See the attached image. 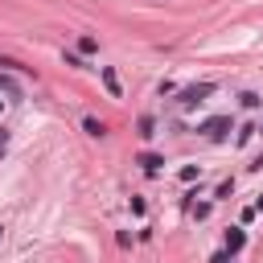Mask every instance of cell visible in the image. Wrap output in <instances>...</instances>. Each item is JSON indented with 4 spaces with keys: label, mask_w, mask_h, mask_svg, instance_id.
Masks as SVG:
<instances>
[{
    "label": "cell",
    "mask_w": 263,
    "mask_h": 263,
    "mask_svg": "<svg viewBox=\"0 0 263 263\" xmlns=\"http://www.w3.org/2000/svg\"><path fill=\"white\" fill-rule=\"evenodd\" d=\"M210 95H214V82H193V86L177 90V111H193V107L205 103Z\"/></svg>",
    "instance_id": "obj_1"
},
{
    "label": "cell",
    "mask_w": 263,
    "mask_h": 263,
    "mask_svg": "<svg viewBox=\"0 0 263 263\" xmlns=\"http://www.w3.org/2000/svg\"><path fill=\"white\" fill-rule=\"evenodd\" d=\"M197 132H201L205 140H226V132H230V115H214V119H205Z\"/></svg>",
    "instance_id": "obj_2"
},
{
    "label": "cell",
    "mask_w": 263,
    "mask_h": 263,
    "mask_svg": "<svg viewBox=\"0 0 263 263\" xmlns=\"http://www.w3.org/2000/svg\"><path fill=\"white\" fill-rule=\"evenodd\" d=\"M99 78H103V86H107V95H111V99H119V95H123V86H119V78H115V70H111V66H99Z\"/></svg>",
    "instance_id": "obj_3"
},
{
    "label": "cell",
    "mask_w": 263,
    "mask_h": 263,
    "mask_svg": "<svg viewBox=\"0 0 263 263\" xmlns=\"http://www.w3.org/2000/svg\"><path fill=\"white\" fill-rule=\"evenodd\" d=\"M136 164H140L144 173H160V164H164V156H156V152H140V156H136Z\"/></svg>",
    "instance_id": "obj_4"
},
{
    "label": "cell",
    "mask_w": 263,
    "mask_h": 263,
    "mask_svg": "<svg viewBox=\"0 0 263 263\" xmlns=\"http://www.w3.org/2000/svg\"><path fill=\"white\" fill-rule=\"evenodd\" d=\"M242 242H247V234H242L238 226H230V230H226V255H238Z\"/></svg>",
    "instance_id": "obj_5"
},
{
    "label": "cell",
    "mask_w": 263,
    "mask_h": 263,
    "mask_svg": "<svg viewBox=\"0 0 263 263\" xmlns=\"http://www.w3.org/2000/svg\"><path fill=\"white\" fill-rule=\"evenodd\" d=\"M0 90H4L8 99H21V86H16V78H12L8 70H0Z\"/></svg>",
    "instance_id": "obj_6"
},
{
    "label": "cell",
    "mask_w": 263,
    "mask_h": 263,
    "mask_svg": "<svg viewBox=\"0 0 263 263\" xmlns=\"http://www.w3.org/2000/svg\"><path fill=\"white\" fill-rule=\"evenodd\" d=\"M136 127H140V136H144V140H152V136H156V119H152V115H140V123H136Z\"/></svg>",
    "instance_id": "obj_7"
},
{
    "label": "cell",
    "mask_w": 263,
    "mask_h": 263,
    "mask_svg": "<svg viewBox=\"0 0 263 263\" xmlns=\"http://www.w3.org/2000/svg\"><path fill=\"white\" fill-rule=\"evenodd\" d=\"M82 132H86V136H103L107 127H103V123H99L95 115H86V119H82Z\"/></svg>",
    "instance_id": "obj_8"
},
{
    "label": "cell",
    "mask_w": 263,
    "mask_h": 263,
    "mask_svg": "<svg viewBox=\"0 0 263 263\" xmlns=\"http://www.w3.org/2000/svg\"><path fill=\"white\" fill-rule=\"evenodd\" d=\"M238 103H242V107H259V103H263V99H259V95H255V90H242V95H238Z\"/></svg>",
    "instance_id": "obj_9"
},
{
    "label": "cell",
    "mask_w": 263,
    "mask_h": 263,
    "mask_svg": "<svg viewBox=\"0 0 263 263\" xmlns=\"http://www.w3.org/2000/svg\"><path fill=\"white\" fill-rule=\"evenodd\" d=\"M78 49H82V53H95V49H99V41H95V37H82V41H78Z\"/></svg>",
    "instance_id": "obj_10"
},
{
    "label": "cell",
    "mask_w": 263,
    "mask_h": 263,
    "mask_svg": "<svg viewBox=\"0 0 263 263\" xmlns=\"http://www.w3.org/2000/svg\"><path fill=\"white\" fill-rule=\"evenodd\" d=\"M181 181H185V185H193V181H197V168H193V164H185V168H181Z\"/></svg>",
    "instance_id": "obj_11"
},
{
    "label": "cell",
    "mask_w": 263,
    "mask_h": 263,
    "mask_svg": "<svg viewBox=\"0 0 263 263\" xmlns=\"http://www.w3.org/2000/svg\"><path fill=\"white\" fill-rule=\"evenodd\" d=\"M66 66H74V70H86V62H82L78 53H66Z\"/></svg>",
    "instance_id": "obj_12"
},
{
    "label": "cell",
    "mask_w": 263,
    "mask_h": 263,
    "mask_svg": "<svg viewBox=\"0 0 263 263\" xmlns=\"http://www.w3.org/2000/svg\"><path fill=\"white\" fill-rule=\"evenodd\" d=\"M255 132H259V127H251V123H247V127H238V144H247V140H251Z\"/></svg>",
    "instance_id": "obj_13"
},
{
    "label": "cell",
    "mask_w": 263,
    "mask_h": 263,
    "mask_svg": "<svg viewBox=\"0 0 263 263\" xmlns=\"http://www.w3.org/2000/svg\"><path fill=\"white\" fill-rule=\"evenodd\" d=\"M8 148V127H0V152Z\"/></svg>",
    "instance_id": "obj_14"
},
{
    "label": "cell",
    "mask_w": 263,
    "mask_h": 263,
    "mask_svg": "<svg viewBox=\"0 0 263 263\" xmlns=\"http://www.w3.org/2000/svg\"><path fill=\"white\" fill-rule=\"evenodd\" d=\"M255 214H263V193H259V197H255Z\"/></svg>",
    "instance_id": "obj_15"
},
{
    "label": "cell",
    "mask_w": 263,
    "mask_h": 263,
    "mask_svg": "<svg viewBox=\"0 0 263 263\" xmlns=\"http://www.w3.org/2000/svg\"><path fill=\"white\" fill-rule=\"evenodd\" d=\"M0 238H4V226H0Z\"/></svg>",
    "instance_id": "obj_16"
},
{
    "label": "cell",
    "mask_w": 263,
    "mask_h": 263,
    "mask_svg": "<svg viewBox=\"0 0 263 263\" xmlns=\"http://www.w3.org/2000/svg\"><path fill=\"white\" fill-rule=\"evenodd\" d=\"M259 132H263V123H259Z\"/></svg>",
    "instance_id": "obj_17"
}]
</instances>
